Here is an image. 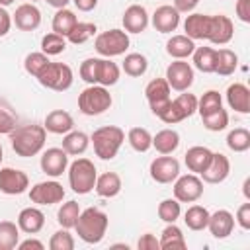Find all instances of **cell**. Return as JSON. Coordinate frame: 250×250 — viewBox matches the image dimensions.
I'll return each instance as SVG.
<instances>
[{
	"instance_id": "obj_1",
	"label": "cell",
	"mask_w": 250,
	"mask_h": 250,
	"mask_svg": "<svg viewBox=\"0 0 250 250\" xmlns=\"http://www.w3.org/2000/svg\"><path fill=\"white\" fill-rule=\"evenodd\" d=\"M45 141H47V131L43 125H37V123L18 125L10 133L12 148L21 158H29V156L39 154L45 146Z\"/></svg>"
},
{
	"instance_id": "obj_2",
	"label": "cell",
	"mask_w": 250,
	"mask_h": 250,
	"mask_svg": "<svg viewBox=\"0 0 250 250\" xmlns=\"http://www.w3.org/2000/svg\"><path fill=\"white\" fill-rule=\"evenodd\" d=\"M107 223H109V219L102 209L88 207V209L80 211L74 229H76V234L80 240H84L86 244H98L105 236Z\"/></svg>"
},
{
	"instance_id": "obj_3",
	"label": "cell",
	"mask_w": 250,
	"mask_h": 250,
	"mask_svg": "<svg viewBox=\"0 0 250 250\" xmlns=\"http://www.w3.org/2000/svg\"><path fill=\"white\" fill-rule=\"evenodd\" d=\"M90 141L94 145L96 156H100L102 160H111L117 156V152L125 141V133L117 125H104L92 133Z\"/></svg>"
},
{
	"instance_id": "obj_4",
	"label": "cell",
	"mask_w": 250,
	"mask_h": 250,
	"mask_svg": "<svg viewBox=\"0 0 250 250\" xmlns=\"http://www.w3.org/2000/svg\"><path fill=\"white\" fill-rule=\"evenodd\" d=\"M111 104L113 100L109 90L100 84H90L78 96V109L84 115H102L111 107Z\"/></svg>"
},
{
	"instance_id": "obj_5",
	"label": "cell",
	"mask_w": 250,
	"mask_h": 250,
	"mask_svg": "<svg viewBox=\"0 0 250 250\" xmlns=\"http://www.w3.org/2000/svg\"><path fill=\"white\" fill-rule=\"evenodd\" d=\"M96 178H98V170H96L94 162L88 158H76L68 166V184H70L72 191L78 195L90 193L96 186Z\"/></svg>"
},
{
	"instance_id": "obj_6",
	"label": "cell",
	"mask_w": 250,
	"mask_h": 250,
	"mask_svg": "<svg viewBox=\"0 0 250 250\" xmlns=\"http://www.w3.org/2000/svg\"><path fill=\"white\" fill-rule=\"evenodd\" d=\"M37 80L41 86L49 88V90H55V92H64L72 86V68L64 62H47L41 72L37 74Z\"/></svg>"
},
{
	"instance_id": "obj_7",
	"label": "cell",
	"mask_w": 250,
	"mask_h": 250,
	"mask_svg": "<svg viewBox=\"0 0 250 250\" xmlns=\"http://www.w3.org/2000/svg\"><path fill=\"white\" fill-rule=\"evenodd\" d=\"M195 111H197V98L186 90V94H180L178 98L170 100V104L160 111L158 117L166 125H174V123H180V121L191 117Z\"/></svg>"
},
{
	"instance_id": "obj_8",
	"label": "cell",
	"mask_w": 250,
	"mask_h": 250,
	"mask_svg": "<svg viewBox=\"0 0 250 250\" xmlns=\"http://www.w3.org/2000/svg\"><path fill=\"white\" fill-rule=\"evenodd\" d=\"M94 47L105 59L119 57L129 49V35L125 29H107L96 37Z\"/></svg>"
},
{
	"instance_id": "obj_9",
	"label": "cell",
	"mask_w": 250,
	"mask_h": 250,
	"mask_svg": "<svg viewBox=\"0 0 250 250\" xmlns=\"http://www.w3.org/2000/svg\"><path fill=\"white\" fill-rule=\"evenodd\" d=\"M203 195V180L197 174H184L174 180V199L180 203H195Z\"/></svg>"
},
{
	"instance_id": "obj_10",
	"label": "cell",
	"mask_w": 250,
	"mask_h": 250,
	"mask_svg": "<svg viewBox=\"0 0 250 250\" xmlns=\"http://www.w3.org/2000/svg\"><path fill=\"white\" fill-rule=\"evenodd\" d=\"M166 82H168L170 90L186 92L193 84V66L189 62H186L184 59H176L166 68Z\"/></svg>"
},
{
	"instance_id": "obj_11",
	"label": "cell",
	"mask_w": 250,
	"mask_h": 250,
	"mask_svg": "<svg viewBox=\"0 0 250 250\" xmlns=\"http://www.w3.org/2000/svg\"><path fill=\"white\" fill-rule=\"evenodd\" d=\"M29 199L37 205H55L64 199V188L55 180L39 182L29 189Z\"/></svg>"
},
{
	"instance_id": "obj_12",
	"label": "cell",
	"mask_w": 250,
	"mask_h": 250,
	"mask_svg": "<svg viewBox=\"0 0 250 250\" xmlns=\"http://www.w3.org/2000/svg\"><path fill=\"white\" fill-rule=\"evenodd\" d=\"M170 86H168V82H166V78H154V80H150L148 84H146V88H145V96H146V102H148V105H150V111L158 117L160 115V111L170 104Z\"/></svg>"
},
{
	"instance_id": "obj_13",
	"label": "cell",
	"mask_w": 250,
	"mask_h": 250,
	"mask_svg": "<svg viewBox=\"0 0 250 250\" xmlns=\"http://www.w3.org/2000/svg\"><path fill=\"white\" fill-rule=\"evenodd\" d=\"M148 172L156 184H172L180 176V162L174 156L162 154L150 162Z\"/></svg>"
},
{
	"instance_id": "obj_14",
	"label": "cell",
	"mask_w": 250,
	"mask_h": 250,
	"mask_svg": "<svg viewBox=\"0 0 250 250\" xmlns=\"http://www.w3.org/2000/svg\"><path fill=\"white\" fill-rule=\"evenodd\" d=\"M29 188V178L18 168H0V191L6 195H20Z\"/></svg>"
},
{
	"instance_id": "obj_15",
	"label": "cell",
	"mask_w": 250,
	"mask_h": 250,
	"mask_svg": "<svg viewBox=\"0 0 250 250\" xmlns=\"http://www.w3.org/2000/svg\"><path fill=\"white\" fill-rule=\"evenodd\" d=\"M41 170L51 176V178H59L62 176V172H66L68 168V154L59 148V146H51L41 154Z\"/></svg>"
},
{
	"instance_id": "obj_16",
	"label": "cell",
	"mask_w": 250,
	"mask_h": 250,
	"mask_svg": "<svg viewBox=\"0 0 250 250\" xmlns=\"http://www.w3.org/2000/svg\"><path fill=\"white\" fill-rule=\"evenodd\" d=\"M234 35V25L230 18L217 14L209 18V31H207V41L213 45H227Z\"/></svg>"
},
{
	"instance_id": "obj_17",
	"label": "cell",
	"mask_w": 250,
	"mask_h": 250,
	"mask_svg": "<svg viewBox=\"0 0 250 250\" xmlns=\"http://www.w3.org/2000/svg\"><path fill=\"white\" fill-rule=\"evenodd\" d=\"M12 21L16 23V27L20 31H33L41 25V12L35 4L31 2H25V4H20L12 16Z\"/></svg>"
},
{
	"instance_id": "obj_18",
	"label": "cell",
	"mask_w": 250,
	"mask_h": 250,
	"mask_svg": "<svg viewBox=\"0 0 250 250\" xmlns=\"http://www.w3.org/2000/svg\"><path fill=\"white\" fill-rule=\"evenodd\" d=\"M229 172H230V162L229 158L223 154V152H213L211 156V162L209 166L199 174L203 178V182L207 184H221L229 178Z\"/></svg>"
},
{
	"instance_id": "obj_19",
	"label": "cell",
	"mask_w": 250,
	"mask_h": 250,
	"mask_svg": "<svg viewBox=\"0 0 250 250\" xmlns=\"http://www.w3.org/2000/svg\"><path fill=\"white\" fill-rule=\"evenodd\" d=\"M121 21L127 33H143L148 25V12L141 4H131L125 8Z\"/></svg>"
},
{
	"instance_id": "obj_20",
	"label": "cell",
	"mask_w": 250,
	"mask_h": 250,
	"mask_svg": "<svg viewBox=\"0 0 250 250\" xmlns=\"http://www.w3.org/2000/svg\"><path fill=\"white\" fill-rule=\"evenodd\" d=\"M180 25V12L174 6H158L152 14V27L160 33H172Z\"/></svg>"
},
{
	"instance_id": "obj_21",
	"label": "cell",
	"mask_w": 250,
	"mask_h": 250,
	"mask_svg": "<svg viewBox=\"0 0 250 250\" xmlns=\"http://www.w3.org/2000/svg\"><path fill=\"white\" fill-rule=\"evenodd\" d=\"M207 229H209V232L215 238H219V240L221 238H227L232 232V229H234V217H232V213L227 211V209L215 211L213 215H209Z\"/></svg>"
},
{
	"instance_id": "obj_22",
	"label": "cell",
	"mask_w": 250,
	"mask_h": 250,
	"mask_svg": "<svg viewBox=\"0 0 250 250\" xmlns=\"http://www.w3.org/2000/svg\"><path fill=\"white\" fill-rule=\"evenodd\" d=\"M227 104L238 113H250V90L242 82H234L227 88Z\"/></svg>"
},
{
	"instance_id": "obj_23",
	"label": "cell",
	"mask_w": 250,
	"mask_h": 250,
	"mask_svg": "<svg viewBox=\"0 0 250 250\" xmlns=\"http://www.w3.org/2000/svg\"><path fill=\"white\" fill-rule=\"evenodd\" d=\"M18 227L25 234H37L45 227V215L37 207H25L18 215Z\"/></svg>"
},
{
	"instance_id": "obj_24",
	"label": "cell",
	"mask_w": 250,
	"mask_h": 250,
	"mask_svg": "<svg viewBox=\"0 0 250 250\" xmlns=\"http://www.w3.org/2000/svg\"><path fill=\"white\" fill-rule=\"evenodd\" d=\"M43 127H45V131H49V133L66 135L68 131H72L74 119H72V115H70L68 111H64V109H53V111L47 113Z\"/></svg>"
},
{
	"instance_id": "obj_25",
	"label": "cell",
	"mask_w": 250,
	"mask_h": 250,
	"mask_svg": "<svg viewBox=\"0 0 250 250\" xmlns=\"http://www.w3.org/2000/svg\"><path fill=\"white\" fill-rule=\"evenodd\" d=\"M211 156H213V152H211L207 146H199V145H197V146L188 148L184 160H186V166H188L189 172H193V174H201V172L209 166Z\"/></svg>"
},
{
	"instance_id": "obj_26",
	"label": "cell",
	"mask_w": 250,
	"mask_h": 250,
	"mask_svg": "<svg viewBox=\"0 0 250 250\" xmlns=\"http://www.w3.org/2000/svg\"><path fill=\"white\" fill-rule=\"evenodd\" d=\"M209 18L207 14H189L184 21V31L189 39H207L209 31Z\"/></svg>"
},
{
	"instance_id": "obj_27",
	"label": "cell",
	"mask_w": 250,
	"mask_h": 250,
	"mask_svg": "<svg viewBox=\"0 0 250 250\" xmlns=\"http://www.w3.org/2000/svg\"><path fill=\"white\" fill-rule=\"evenodd\" d=\"M193 51H195V43L188 35H172L166 41V53L172 59H188L191 57Z\"/></svg>"
},
{
	"instance_id": "obj_28",
	"label": "cell",
	"mask_w": 250,
	"mask_h": 250,
	"mask_svg": "<svg viewBox=\"0 0 250 250\" xmlns=\"http://www.w3.org/2000/svg\"><path fill=\"white\" fill-rule=\"evenodd\" d=\"M94 189H96V193L100 197H115L121 191V178H119V174L105 172V174L98 176Z\"/></svg>"
},
{
	"instance_id": "obj_29",
	"label": "cell",
	"mask_w": 250,
	"mask_h": 250,
	"mask_svg": "<svg viewBox=\"0 0 250 250\" xmlns=\"http://www.w3.org/2000/svg\"><path fill=\"white\" fill-rule=\"evenodd\" d=\"M152 146L160 154H172L180 146V135L174 129H162L152 137Z\"/></svg>"
},
{
	"instance_id": "obj_30",
	"label": "cell",
	"mask_w": 250,
	"mask_h": 250,
	"mask_svg": "<svg viewBox=\"0 0 250 250\" xmlns=\"http://www.w3.org/2000/svg\"><path fill=\"white\" fill-rule=\"evenodd\" d=\"M90 145V137L82 131H68L64 137H62V150L70 156H78V154H84L86 148Z\"/></svg>"
},
{
	"instance_id": "obj_31",
	"label": "cell",
	"mask_w": 250,
	"mask_h": 250,
	"mask_svg": "<svg viewBox=\"0 0 250 250\" xmlns=\"http://www.w3.org/2000/svg\"><path fill=\"white\" fill-rule=\"evenodd\" d=\"M158 242H160V248H162V250H174V248H180V250H182V248L188 246L182 229L176 227L174 223H168V225L164 227V230H162Z\"/></svg>"
},
{
	"instance_id": "obj_32",
	"label": "cell",
	"mask_w": 250,
	"mask_h": 250,
	"mask_svg": "<svg viewBox=\"0 0 250 250\" xmlns=\"http://www.w3.org/2000/svg\"><path fill=\"white\" fill-rule=\"evenodd\" d=\"M209 211L203 207V205H191L188 207V211L184 213V223L189 230H203L207 229V223H209Z\"/></svg>"
},
{
	"instance_id": "obj_33",
	"label": "cell",
	"mask_w": 250,
	"mask_h": 250,
	"mask_svg": "<svg viewBox=\"0 0 250 250\" xmlns=\"http://www.w3.org/2000/svg\"><path fill=\"white\" fill-rule=\"evenodd\" d=\"M193 55V66L205 74L215 72V59H217V49L213 47H195Z\"/></svg>"
},
{
	"instance_id": "obj_34",
	"label": "cell",
	"mask_w": 250,
	"mask_h": 250,
	"mask_svg": "<svg viewBox=\"0 0 250 250\" xmlns=\"http://www.w3.org/2000/svg\"><path fill=\"white\" fill-rule=\"evenodd\" d=\"M238 66V57L230 49H219L215 59V72L219 76H230Z\"/></svg>"
},
{
	"instance_id": "obj_35",
	"label": "cell",
	"mask_w": 250,
	"mask_h": 250,
	"mask_svg": "<svg viewBox=\"0 0 250 250\" xmlns=\"http://www.w3.org/2000/svg\"><path fill=\"white\" fill-rule=\"evenodd\" d=\"M76 14L72 12V10H68V8H61V10H57V14L53 16V31L55 33H59V35H62V37H66L68 33H70V29L76 25Z\"/></svg>"
},
{
	"instance_id": "obj_36",
	"label": "cell",
	"mask_w": 250,
	"mask_h": 250,
	"mask_svg": "<svg viewBox=\"0 0 250 250\" xmlns=\"http://www.w3.org/2000/svg\"><path fill=\"white\" fill-rule=\"evenodd\" d=\"M119 66L115 62H111L109 59H100L98 62V84L100 86H113L119 80Z\"/></svg>"
},
{
	"instance_id": "obj_37",
	"label": "cell",
	"mask_w": 250,
	"mask_h": 250,
	"mask_svg": "<svg viewBox=\"0 0 250 250\" xmlns=\"http://www.w3.org/2000/svg\"><path fill=\"white\" fill-rule=\"evenodd\" d=\"M20 242V227L12 221H0V250H12Z\"/></svg>"
},
{
	"instance_id": "obj_38",
	"label": "cell",
	"mask_w": 250,
	"mask_h": 250,
	"mask_svg": "<svg viewBox=\"0 0 250 250\" xmlns=\"http://www.w3.org/2000/svg\"><path fill=\"white\" fill-rule=\"evenodd\" d=\"M146 68H148V61H146L145 55H141V53L125 55V59H123V72L127 76H133V78L143 76L146 72Z\"/></svg>"
},
{
	"instance_id": "obj_39",
	"label": "cell",
	"mask_w": 250,
	"mask_h": 250,
	"mask_svg": "<svg viewBox=\"0 0 250 250\" xmlns=\"http://www.w3.org/2000/svg\"><path fill=\"white\" fill-rule=\"evenodd\" d=\"M127 141H129L131 148L137 150V152H146L152 146V135L145 127H133V129H129Z\"/></svg>"
},
{
	"instance_id": "obj_40",
	"label": "cell",
	"mask_w": 250,
	"mask_h": 250,
	"mask_svg": "<svg viewBox=\"0 0 250 250\" xmlns=\"http://www.w3.org/2000/svg\"><path fill=\"white\" fill-rule=\"evenodd\" d=\"M98 31L96 23L92 21H76V25L70 29V33L66 35V41L72 43V45H82L86 43L90 37H94Z\"/></svg>"
},
{
	"instance_id": "obj_41",
	"label": "cell",
	"mask_w": 250,
	"mask_h": 250,
	"mask_svg": "<svg viewBox=\"0 0 250 250\" xmlns=\"http://www.w3.org/2000/svg\"><path fill=\"white\" fill-rule=\"evenodd\" d=\"M78 215H80V205L76 201H66L59 207L57 211V221L62 229H74L76 221H78Z\"/></svg>"
},
{
	"instance_id": "obj_42",
	"label": "cell",
	"mask_w": 250,
	"mask_h": 250,
	"mask_svg": "<svg viewBox=\"0 0 250 250\" xmlns=\"http://www.w3.org/2000/svg\"><path fill=\"white\" fill-rule=\"evenodd\" d=\"M66 49V37L51 31L47 35H43L41 39V53H45L47 57H55V55H61L64 53Z\"/></svg>"
},
{
	"instance_id": "obj_43",
	"label": "cell",
	"mask_w": 250,
	"mask_h": 250,
	"mask_svg": "<svg viewBox=\"0 0 250 250\" xmlns=\"http://www.w3.org/2000/svg\"><path fill=\"white\" fill-rule=\"evenodd\" d=\"M227 146L234 152H246L250 148V131L244 127H236L227 135Z\"/></svg>"
},
{
	"instance_id": "obj_44",
	"label": "cell",
	"mask_w": 250,
	"mask_h": 250,
	"mask_svg": "<svg viewBox=\"0 0 250 250\" xmlns=\"http://www.w3.org/2000/svg\"><path fill=\"white\" fill-rule=\"evenodd\" d=\"M182 215V207H180V201L174 199V197H168V199H162L158 203V217L160 221L164 223H176Z\"/></svg>"
},
{
	"instance_id": "obj_45",
	"label": "cell",
	"mask_w": 250,
	"mask_h": 250,
	"mask_svg": "<svg viewBox=\"0 0 250 250\" xmlns=\"http://www.w3.org/2000/svg\"><path fill=\"white\" fill-rule=\"evenodd\" d=\"M219 107H223V100H221V94H219L217 90H207V92L197 100V111H199V115L213 113V111H217Z\"/></svg>"
},
{
	"instance_id": "obj_46",
	"label": "cell",
	"mask_w": 250,
	"mask_h": 250,
	"mask_svg": "<svg viewBox=\"0 0 250 250\" xmlns=\"http://www.w3.org/2000/svg\"><path fill=\"white\" fill-rule=\"evenodd\" d=\"M18 127V115L12 105L0 100V135H10Z\"/></svg>"
},
{
	"instance_id": "obj_47",
	"label": "cell",
	"mask_w": 250,
	"mask_h": 250,
	"mask_svg": "<svg viewBox=\"0 0 250 250\" xmlns=\"http://www.w3.org/2000/svg\"><path fill=\"white\" fill-rule=\"evenodd\" d=\"M201 123H203V127L209 129V131H223V129H227V125H229V113H227V109L219 107V109L213 111V113L201 115Z\"/></svg>"
},
{
	"instance_id": "obj_48",
	"label": "cell",
	"mask_w": 250,
	"mask_h": 250,
	"mask_svg": "<svg viewBox=\"0 0 250 250\" xmlns=\"http://www.w3.org/2000/svg\"><path fill=\"white\" fill-rule=\"evenodd\" d=\"M49 248L51 250H72L74 248V236L68 232V229H61V230L53 232V236L49 240Z\"/></svg>"
},
{
	"instance_id": "obj_49",
	"label": "cell",
	"mask_w": 250,
	"mask_h": 250,
	"mask_svg": "<svg viewBox=\"0 0 250 250\" xmlns=\"http://www.w3.org/2000/svg\"><path fill=\"white\" fill-rule=\"evenodd\" d=\"M47 62H49V57H47L45 53H29V55L25 57V61H23V68H25L27 74H31V76L37 78V74L41 72V68H43Z\"/></svg>"
},
{
	"instance_id": "obj_50",
	"label": "cell",
	"mask_w": 250,
	"mask_h": 250,
	"mask_svg": "<svg viewBox=\"0 0 250 250\" xmlns=\"http://www.w3.org/2000/svg\"><path fill=\"white\" fill-rule=\"evenodd\" d=\"M98 62H100V59H94V57L82 61L78 72H80V78H82L84 82H88V84H98Z\"/></svg>"
},
{
	"instance_id": "obj_51",
	"label": "cell",
	"mask_w": 250,
	"mask_h": 250,
	"mask_svg": "<svg viewBox=\"0 0 250 250\" xmlns=\"http://www.w3.org/2000/svg\"><path fill=\"white\" fill-rule=\"evenodd\" d=\"M234 223H238V227L244 229V230L250 229V203H242V205L236 209Z\"/></svg>"
},
{
	"instance_id": "obj_52",
	"label": "cell",
	"mask_w": 250,
	"mask_h": 250,
	"mask_svg": "<svg viewBox=\"0 0 250 250\" xmlns=\"http://www.w3.org/2000/svg\"><path fill=\"white\" fill-rule=\"evenodd\" d=\"M137 248H139V250H160V242H158V238H156L154 234L146 232V234H143V236L139 238Z\"/></svg>"
},
{
	"instance_id": "obj_53",
	"label": "cell",
	"mask_w": 250,
	"mask_h": 250,
	"mask_svg": "<svg viewBox=\"0 0 250 250\" xmlns=\"http://www.w3.org/2000/svg\"><path fill=\"white\" fill-rule=\"evenodd\" d=\"M234 10H236V16L240 21L250 23V0H236Z\"/></svg>"
},
{
	"instance_id": "obj_54",
	"label": "cell",
	"mask_w": 250,
	"mask_h": 250,
	"mask_svg": "<svg viewBox=\"0 0 250 250\" xmlns=\"http://www.w3.org/2000/svg\"><path fill=\"white\" fill-rule=\"evenodd\" d=\"M12 27V16L6 8H0V37H4Z\"/></svg>"
},
{
	"instance_id": "obj_55",
	"label": "cell",
	"mask_w": 250,
	"mask_h": 250,
	"mask_svg": "<svg viewBox=\"0 0 250 250\" xmlns=\"http://www.w3.org/2000/svg\"><path fill=\"white\" fill-rule=\"evenodd\" d=\"M199 4V0H174V8L182 14H188V12H191L195 6Z\"/></svg>"
},
{
	"instance_id": "obj_56",
	"label": "cell",
	"mask_w": 250,
	"mask_h": 250,
	"mask_svg": "<svg viewBox=\"0 0 250 250\" xmlns=\"http://www.w3.org/2000/svg\"><path fill=\"white\" fill-rule=\"evenodd\" d=\"M18 248H20V250H29V248H33V250H43L45 244H43L41 240L27 238V240H23V242H18Z\"/></svg>"
},
{
	"instance_id": "obj_57",
	"label": "cell",
	"mask_w": 250,
	"mask_h": 250,
	"mask_svg": "<svg viewBox=\"0 0 250 250\" xmlns=\"http://www.w3.org/2000/svg\"><path fill=\"white\" fill-rule=\"evenodd\" d=\"M72 2L80 12H92L98 6V0H72Z\"/></svg>"
},
{
	"instance_id": "obj_58",
	"label": "cell",
	"mask_w": 250,
	"mask_h": 250,
	"mask_svg": "<svg viewBox=\"0 0 250 250\" xmlns=\"http://www.w3.org/2000/svg\"><path fill=\"white\" fill-rule=\"evenodd\" d=\"M49 6H53V8H57V10H61V8H66V4L68 2H72V0H45Z\"/></svg>"
},
{
	"instance_id": "obj_59",
	"label": "cell",
	"mask_w": 250,
	"mask_h": 250,
	"mask_svg": "<svg viewBox=\"0 0 250 250\" xmlns=\"http://www.w3.org/2000/svg\"><path fill=\"white\" fill-rule=\"evenodd\" d=\"M248 186H250V180H246V182H244V195H246V199L250 197V191H248Z\"/></svg>"
},
{
	"instance_id": "obj_60",
	"label": "cell",
	"mask_w": 250,
	"mask_h": 250,
	"mask_svg": "<svg viewBox=\"0 0 250 250\" xmlns=\"http://www.w3.org/2000/svg\"><path fill=\"white\" fill-rule=\"evenodd\" d=\"M10 4H14V0H0V6H2V8L10 6Z\"/></svg>"
},
{
	"instance_id": "obj_61",
	"label": "cell",
	"mask_w": 250,
	"mask_h": 250,
	"mask_svg": "<svg viewBox=\"0 0 250 250\" xmlns=\"http://www.w3.org/2000/svg\"><path fill=\"white\" fill-rule=\"evenodd\" d=\"M2 158H4V152H2V145H0V164H2Z\"/></svg>"
},
{
	"instance_id": "obj_62",
	"label": "cell",
	"mask_w": 250,
	"mask_h": 250,
	"mask_svg": "<svg viewBox=\"0 0 250 250\" xmlns=\"http://www.w3.org/2000/svg\"><path fill=\"white\" fill-rule=\"evenodd\" d=\"M31 2H35V0H31Z\"/></svg>"
}]
</instances>
